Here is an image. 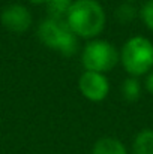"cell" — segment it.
<instances>
[{
    "instance_id": "cell-8",
    "label": "cell",
    "mask_w": 153,
    "mask_h": 154,
    "mask_svg": "<svg viewBox=\"0 0 153 154\" xmlns=\"http://www.w3.org/2000/svg\"><path fill=\"white\" fill-rule=\"evenodd\" d=\"M132 154H153V129H141L132 141Z\"/></svg>"
},
{
    "instance_id": "cell-14",
    "label": "cell",
    "mask_w": 153,
    "mask_h": 154,
    "mask_svg": "<svg viewBox=\"0 0 153 154\" xmlns=\"http://www.w3.org/2000/svg\"><path fill=\"white\" fill-rule=\"evenodd\" d=\"M26 2H29L30 5H35V6H45L48 0H26Z\"/></svg>"
},
{
    "instance_id": "cell-7",
    "label": "cell",
    "mask_w": 153,
    "mask_h": 154,
    "mask_svg": "<svg viewBox=\"0 0 153 154\" xmlns=\"http://www.w3.org/2000/svg\"><path fill=\"white\" fill-rule=\"evenodd\" d=\"M90 154H129V151L120 139L114 136H104L93 144Z\"/></svg>"
},
{
    "instance_id": "cell-6",
    "label": "cell",
    "mask_w": 153,
    "mask_h": 154,
    "mask_svg": "<svg viewBox=\"0 0 153 154\" xmlns=\"http://www.w3.org/2000/svg\"><path fill=\"white\" fill-rule=\"evenodd\" d=\"M0 24L8 32L21 35L30 30V27L33 26V14L26 5L11 3L2 9Z\"/></svg>"
},
{
    "instance_id": "cell-1",
    "label": "cell",
    "mask_w": 153,
    "mask_h": 154,
    "mask_svg": "<svg viewBox=\"0 0 153 154\" xmlns=\"http://www.w3.org/2000/svg\"><path fill=\"white\" fill-rule=\"evenodd\" d=\"M65 21L78 39L92 41L107 26V12L99 0H74Z\"/></svg>"
},
{
    "instance_id": "cell-13",
    "label": "cell",
    "mask_w": 153,
    "mask_h": 154,
    "mask_svg": "<svg viewBox=\"0 0 153 154\" xmlns=\"http://www.w3.org/2000/svg\"><path fill=\"white\" fill-rule=\"evenodd\" d=\"M143 87L146 88L147 93H150L153 96V70H150V72L146 75V78H144V85H143Z\"/></svg>"
},
{
    "instance_id": "cell-10",
    "label": "cell",
    "mask_w": 153,
    "mask_h": 154,
    "mask_svg": "<svg viewBox=\"0 0 153 154\" xmlns=\"http://www.w3.org/2000/svg\"><path fill=\"white\" fill-rule=\"evenodd\" d=\"M114 18L120 24H129L138 18V8L132 2H123L116 8Z\"/></svg>"
},
{
    "instance_id": "cell-2",
    "label": "cell",
    "mask_w": 153,
    "mask_h": 154,
    "mask_svg": "<svg viewBox=\"0 0 153 154\" xmlns=\"http://www.w3.org/2000/svg\"><path fill=\"white\" fill-rule=\"evenodd\" d=\"M39 42L51 51L63 57H71L80 50V39L69 29L68 23L60 18H44L36 29Z\"/></svg>"
},
{
    "instance_id": "cell-3",
    "label": "cell",
    "mask_w": 153,
    "mask_h": 154,
    "mask_svg": "<svg viewBox=\"0 0 153 154\" xmlns=\"http://www.w3.org/2000/svg\"><path fill=\"white\" fill-rule=\"evenodd\" d=\"M120 64L128 76H146L153 70V42L141 35L129 38L120 48Z\"/></svg>"
},
{
    "instance_id": "cell-15",
    "label": "cell",
    "mask_w": 153,
    "mask_h": 154,
    "mask_svg": "<svg viewBox=\"0 0 153 154\" xmlns=\"http://www.w3.org/2000/svg\"><path fill=\"white\" fill-rule=\"evenodd\" d=\"M125 2H132V3H134V2H137V0H125Z\"/></svg>"
},
{
    "instance_id": "cell-9",
    "label": "cell",
    "mask_w": 153,
    "mask_h": 154,
    "mask_svg": "<svg viewBox=\"0 0 153 154\" xmlns=\"http://www.w3.org/2000/svg\"><path fill=\"white\" fill-rule=\"evenodd\" d=\"M120 91H122V96L126 102L134 103L140 100V97L143 94V84H141L140 78L128 76L123 79V82L120 85Z\"/></svg>"
},
{
    "instance_id": "cell-12",
    "label": "cell",
    "mask_w": 153,
    "mask_h": 154,
    "mask_svg": "<svg viewBox=\"0 0 153 154\" xmlns=\"http://www.w3.org/2000/svg\"><path fill=\"white\" fill-rule=\"evenodd\" d=\"M138 17L147 30L153 32V0H146L138 9Z\"/></svg>"
},
{
    "instance_id": "cell-11",
    "label": "cell",
    "mask_w": 153,
    "mask_h": 154,
    "mask_svg": "<svg viewBox=\"0 0 153 154\" xmlns=\"http://www.w3.org/2000/svg\"><path fill=\"white\" fill-rule=\"evenodd\" d=\"M74 0H48L45 5L47 9V17L50 18H60L65 20Z\"/></svg>"
},
{
    "instance_id": "cell-4",
    "label": "cell",
    "mask_w": 153,
    "mask_h": 154,
    "mask_svg": "<svg viewBox=\"0 0 153 154\" xmlns=\"http://www.w3.org/2000/svg\"><path fill=\"white\" fill-rule=\"evenodd\" d=\"M81 64L84 70L108 73L120 63V50L101 38L87 41V44L81 50Z\"/></svg>"
},
{
    "instance_id": "cell-5",
    "label": "cell",
    "mask_w": 153,
    "mask_h": 154,
    "mask_svg": "<svg viewBox=\"0 0 153 154\" xmlns=\"http://www.w3.org/2000/svg\"><path fill=\"white\" fill-rule=\"evenodd\" d=\"M78 90L86 100L92 103H101L108 97L111 84L105 73L83 70L78 78Z\"/></svg>"
}]
</instances>
